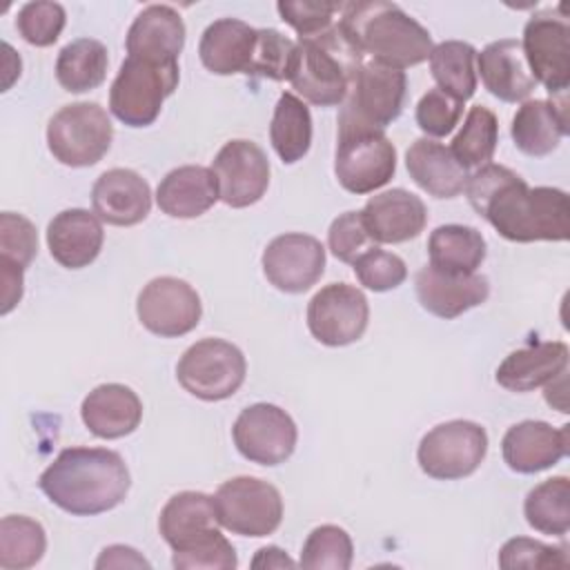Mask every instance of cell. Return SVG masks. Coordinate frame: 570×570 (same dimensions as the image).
<instances>
[{"mask_svg": "<svg viewBox=\"0 0 570 570\" xmlns=\"http://www.w3.org/2000/svg\"><path fill=\"white\" fill-rule=\"evenodd\" d=\"M258 29L236 18H220L207 24L198 42V56L207 71L216 76L247 73Z\"/></svg>", "mask_w": 570, "mask_h": 570, "instance_id": "4316f807", "label": "cell"}, {"mask_svg": "<svg viewBox=\"0 0 570 570\" xmlns=\"http://www.w3.org/2000/svg\"><path fill=\"white\" fill-rule=\"evenodd\" d=\"M476 73L481 76L483 87L503 102H521L537 87L521 40L514 38L494 40L476 53Z\"/></svg>", "mask_w": 570, "mask_h": 570, "instance_id": "7402d4cb", "label": "cell"}, {"mask_svg": "<svg viewBox=\"0 0 570 570\" xmlns=\"http://www.w3.org/2000/svg\"><path fill=\"white\" fill-rule=\"evenodd\" d=\"M296 62V42L276 29H258L247 76L289 80Z\"/></svg>", "mask_w": 570, "mask_h": 570, "instance_id": "60d3db41", "label": "cell"}, {"mask_svg": "<svg viewBox=\"0 0 570 570\" xmlns=\"http://www.w3.org/2000/svg\"><path fill=\"white\" fill-rule=\"evenodd\" d=\"M220 200L218 183L212 167L183 165L171 169L156 189V203L171 218L203 216Z\"/></svg>", "mask_w": 570, "mask_h": 570, "instance_id": "f1b7e54d", "label": "cell"}, {"mask_svg": "<svg viewBox=\"0 0 570 570\" xmlns=\"http://www.w3.org/2000/svg\"><path fill=\"white\" fill-rule=\"evenodd\" d=\"M568 428L546 421H521L503 434L501 454L512 472L534 474L557 465L568 454Z\"/></svg>", "mask_w": 570, "mask_h": 570, "instance_id": "ffe728a7", "label": "cell"}, {"mask_svg": "<svg viewBox=\"0 0 570 570\" xmlns=\"http://www.w3.org/2000/svg\"><path fill=\"white\" fill-rule=\"evenodd\" d=\"M80 416L94 436L122 439L140 425L142 403L131 387L102 383L82 399Z\"/></svg>", "mask_w": 570, "mask_h": 570, "instance_id": "cb8c5ba5", "label": "cell"}, {"mask_svg": "<svg viewBox=\"0 0 570 570\" xmlns=\"http://www.w3.org/2000/svg\"><path fill=\"white\" fill-rule=\"evenodd\" d=\"M374 240L370 238L361 212H345L336 216L327 229V247L330 252L343 261L354 263L363 252H367Z\"/></svg>", "mask_w": 570, "mask_h": 570, "instance_id": "c3c4849f", "label": "cell"}, {"mask_svg": "<svg viewBox=\"0 0 570 570\" xmlns=\"http://www.w3.org/2000/svg\"><path fill=\"white\" fill-rule=\"evenodd\" d=\"M370 321L365 294L350 283H330L307 303V327L327 347H343L358 341Z\"/></svg>", "mask_w": 570, "mask_h": 570, "instance_id": "4fadbf2b", "label": "cell"}, {"mask_svg": "<svg viewBox=\"0 0 570 570\" xmlns=\"http://www.w3.org/2000/svg\"><path fill=\"white\" fill-rule=\"evenodd\" d=\"M136 314L145 330L163 338L189 334L203 314L198 292L183 278L158 276L151 278L138 294Z\"/></svg>", "mask_w": 570, "mask_h": 570, "instance_id": "9a60e30c", "label": "cell"}, {"mask_svg": "<svg viewBox=\"0 0 570 570\" xmlns=\"http://www.w3.org/2000/svg\"><path fill=\"white\" fill-rule=\"evenodd\" d=\"M247 374L243 352L223 338H203L189 345L178 365L176 379L185 392L200 401H223L238 392Z\"/></svg>", "mask_w": 570, "mask_h": 570, "instance_id": "ba28073f", "label": "cell"}, {"mask_svg": "<svg viewBox=\"0 0 570 570\" xmlns=\"http://www.w3.org/2000/svg\"><path fill=\"white\" fill-rule=\"evenodd\" d=\"M405 89V71L379 65L374 60H363L341 105L338 125L385 129L401 116Z\"/></svg>", "mask_w": 570, "mask_h": 570, "instance_id": "9c48e42d", "label": "cell"}, {"mask_svg": "<svg viewBox=\"0 0 570 570\" xmlns=\"http://www.w3.org/2000/svg\"><path fill=\"white\" fill-rule=\"evenodd\" d=\"M185 45V22L169 4H149L131 22L125 47L127 56L178 62Z\"/></svg>", "mask_w": 570, "mask_h": 570, "instance_id": "484cf974", "label": "cell"}, {"mask_svg": "<svg viewBox=\"0 0 570 570\" xmlns=\"http://www.w3.org/2000/svg\"><path fill=\"white\" fill-rule=\"evenodd\" d=\"M361 216L370 238L387 245L416 238L428 223L425 203L401 187L372 196L361 209Z\"/></svg>", "mask_w": 570, "mask_h": 570, "instance_id": "44dd1931", "label": "cell"}, {"mask_svg": "<svg viewBox=\"0 0 570 570\" xmlns=\"http://www.w3.org/2000/svg\"><path fill=\"white\" fill-rule=\"evenodd\" d=\"M212 171L220 200L234 209L258 203L269 187V160L256 142L245 138L225 142L212 163Z\"/></svg>", "mask_w": 570, "mask_h": 570, "instance_id": "2e32d148", "label": "cell"}, {"mask_svg": "<svg viewBox=\"0 0 570 570\" xmlns=\"http://www.w3.org/2000/svg\"><path fill=\"white\" fill-rule=\"evenodd\" d=\"M523 514L537 532L563 537L570 530V479L552 476L534 485L523 501Z\"/></svg>", "mask_w": 570, "mask_h": 570, "instance_id": "d590c367", "label": "cell"}, {"mask_svg": "<svg viewBox=\"0 0 570 570\" xmlns=\"http://www.w3.org/2000/svg\"><path fill=\"white\" fill-rule=\"evenodd\" d=\"M512 140L525 156L552 154L561 138L568 134V105L566 100H523L517 109L510 127Z\"/></svg>", "mask_w": 570, "mask_h": 570, "instance_id": "f546056e", "label": "cell"}, {"mask_svg": "<svg viewBox=\"0 0 570 570\" xmlns=\"http://www.w3.org/2000/svg\"><path fill=\"white\" fill-rule=\"evenodd\" d=\"M485 238L468 225H439L428 238L430 265L450 272H476L485 261Z\"/></svg>", "mask_w": 570, "mask_h": 570, "instance_id": "d6a6232c", "label": "cell"}, {"mask_svg": "<svg viewBox=\"0 0 570 570\" xmlns=\"http://www.w3.org/2000/svg\"><path fill=\"white\" fill-rule=\"evenodd\" d=\"M396 171V149L383 129L338 125L334 174L350 194H370L390 183Z\"/></svg>", "mask_w": 570, "mask_h": 570, "instance_id": "8992f818", "label": "cell"}, {"mask_svg": "<svg viewBox=\"0 0 570 570\" xmlns=\"http://www.w3.org/2000/svg\"><path fill=\"white\" fill-rule=\"evenodd\" d=\"M410 178L434 198H454L465 189L468 169L452 149L432 138H416L405 151Z\"/></svg>", "mask_w": 570, "mask_h": 570, "instance_id": "83f0119b", "label": "cell"}, {"mask_svg": "<svg viewBox=\"0 0 570 570\" xmlns=\"http://www.w3.org/2000/svg\"><path fill=\"white\" fill-rule=\"evenodd\" d=\"M105 232L94 212L73 207L56 214L47 225V247L51 258L67 269L94 263L102 249Z\"/></svg>", "mask_w": 570, "mask_h": 570, "instance_id": "603a6c76", "label": "cell"}, {"mask_svg": "<svg viewBox=\"0 0 570 570\" xmlns=\"http://www.w3.org/2000/svg\"><path fill=\"white\" fill-rule=\"evenodd\" d=\"M45 497L73 517L114 510L129 492L125 459L107 448H65L38 479Z\"/></svg>", "mask_w": 570, "mask_h": 570, "instance_id": "7a4b0ae2", "label": "cell"}, {"mask_svg": "<svg viewBox=\"0 0 570 570\" xmlns=\"http://www.w3.org/2000/svg\"><path fill=\"white\" fill-rule=\"evenodd\" d=\"M94 214L116 227H131L151 209L149 183L134 169L114 167L100 174L91 187Z\"/></svg>", "mask_w": 570, "mask_h": 570, "instance_id": "d6986e66", "label": "cell"}, {"mask_svg": "<svg viewBox=\"0 0 570 570\" xmlns=\"http://www.w3.org/2000/svg\"><path fill=\"white\" fill-rule=\"evenodd\" d=\"M107 65V47L100 40L76 38L60 49L56 60V78L65 91L85 94L102 85Z\"/></svg>", "mask_w": 570, "mask_h": 570, "instance_id": "1f68e13d", "label": "cell"}, {"mask_svg": "<svg viewBox=\"0 0 570 570\" xmlns=\"http://www.w3.org/2000/svg\"><path fill=\"white\" fill-rule=\"evenodd\" d=\"M497 142H499L497 116L488 107L474 105L468 111L450 149L454 158L468 169V167L488 165L494 156Z\"/></svg>", "mask_w": 570, "mask_h": 570, "instance_id": "74e56055", "label": "cell"}, {"mask_svg": "<svg viewBox=\"0 0 570 570\" xmlns=\"http://www.w3.org/2000/svg\"><path fill=\"white\" fill-rule=\"evenodd\" d=\"M263 274L281 292H307L325 272V247L309 234H281L263 252Z\"/></svg>", "mask_w": 570, "mask_h": 570, "instance_id": "e0dca14e", "label": "cell"}, {"mask_svg": "<svg viewBox=\"0 0 570 570\" xmlns=\"http://www.w3.org/2000/svg\"><path fill=\"white\" fill-rule=\"evenodd\" d=\"M361 65V51L334 24L318 36L298 38L289 82L303 100L316 107H334L343 105Z\"/></svg>", "mask_w": 570, "mask_h": 570, "instance_id": "277c9868", "label": "cell"}, {"mask_svg": "<svg viewBox=\"0 0 570 570\" xmlns=\"http://www.w3.org/2000/svg\"><path fill=\"white\" fill-rule=\"evenodd\" d=\"M298 563L276 546H265L252 559V568H296Z\"/></svg>", "mask_w": 570, "mask_h": 570, "instance_id": "816d5d0a", "label": "cell"}, {"mask_svg": "<svg viewBox=\"0 0 570 570\" xmlns=\"http://www.w3.org/2000/svg\"><path fill=\"white\" fill-rule=\"evenodd\" d=\"M416 298L423 309L439 318H456L479 307L490 296V283L476 272H450L434 265L419 269L414 278Z\"/></svg>", "mask_w": 570, "mask_h": 570, "instance_id": "ac0fdd59", "label": "cell"}, {"mask_svg": "<svg viewBox=\"0 0 570 570\" xmlns=\"http://www.w3.org/2000/svg\"><path fill=\"white\" fill-rule=\"evenodd\" d=\"M354 274L358 283L372 292H387L399 287L407 278V267L401 256L379 249L376 245L363 252L354 263Z\"/></svg>", "mask_w": 570, "mask_h": 570, "instance_id": "ee69618b", "label": "cell"}, {"mask_svg": "<svg viewBox=\"0 0 570 570\" xmlns=\"http://www.w3.org/2000/svg\"><path fill=\"white\" fill-rule=\"evenodd\" d=\"M171 566L178 570H234L238 559L234 546L216 528L174 550Z\"/></svg>", "mask_w": 570, "mask_h": 570, "instance_id": "ab89813d", "label": "cell"}, {"mask_svg": "<svg viewBox=\"0 0 570 570\" xmlns=\"http://www.w3.org/2000/svg\"><path fill=\"white\" fill-rule=\"evenodd\" d=\"M338 27L361 56L401 71L428 60L434 47L421 22L385 0L343 4Z\"/></svg>", "mask_w": 570, "mask_h": 570, "instance_id": "3957f363", "label": "cell"}, {"mask_svg": "<svg viewBox=\"0 0 570 570\" xmlns=\"http://www.w3.org/2000/svg\"><path fill=\"white\" fill-rule=\"evenodd\" d=\"M430 71L439 89L465 102L476 91V49L463 40H443L432 47Z\"/></svg>", "mask_w": 570, "mask_h": 570, "instance_id": "e575fe53", "label": "cell"}, {"mask_svg": "<svg viewBox=\"0 0 570 570\" xmlns=\"http://www.w3.org/2000/svg\"><path fill=\"white\" fill-rule=\"evenodd\" d=\"M214 503L220 525L240 537H267L283 521L281 492L256 476H234L220 483Z\"/></svg>", "mask_w": 570, "mask_h": 570, "instance_id": "8fae6325", "label": "cell"}, {"mask_svg": "<svg viewBox=\"0 0 570 570\" xmlns=\"http://www.w3.org/2000/svg\"><path fill=\"white\" fill-rule=\"evenodd\" d=\"M2 49H4V53H7L4 60H2V69H4V71H2V76H4V78H2V91H7V89L11 87V82L20 76V56H18V53L11 49V45H7V42L2 45Z\"/></svg>", "mask_w": 570, "mask_h": 570, "instance_id": "f5cc1de1", "label": "cell"}, {"mask_svg": "<svg viewBox=\"0 0 570 570\" xmlns=\"http://www.w3.org/2000/svg\"><path fill=\"white\" fill-rule=\"evenodd\" d=\"M488 454L485 430L465 419L434 425L419 443L416 461L421 470L439 481L470 476Z\"/></svg>", "mask_w": 570, "mask_h": 570, "instance_id": "30bf717a", "label": "cell"}, {"mask_svg": "<svg viewBox=\"0 0 570 570\" xmlns=\"http://www.w3.org/2000/svg\"><path fill=\"white\" fill-rule=\"evenodd\" d=\"M114 125L98 102L65 105L47 125V147L67 167H91L111 147Z\"/></svg>", "mask_w": 570, "mask_h": 570, "instance_id": "52a82bcc", "label": "cell"}, {"mask_svg": "<svg viewBox=\"0 0 570 570\" xmlns=\"http://www.w3.org/2000/svg\"><path fill=\"white\" fill-rule=\"evenodd\" d=\"M0 283H2V307L0 314H9L22 298L24 269L0 258Z\"/></svg>", "mask_w": 570, "mask_h": 570, "instance_id": "681fc988", "label": "cell"}, {"mask_svg": "<svg viewBox=\"0 0 570 570\" xmlns=\"http://www.w3.org/2000/svg\"><path fill=\"white\" fill-rule=\"evenodd\" d=\"M570 350L561 341L532 343L510 352L497 367V383L510 392H532L552 383L568 367Z\"/></svg>", "mask_w": 570, "mask_h": 570, "instance_id": "d4e9b609", "label": "cell"}, {"mask_svg": "<svg viewBox=\"0 0 570 570\" xmlns=\"http://www.w3.org/2000/svg\"><path fill=\"white\" fill-rule=\"evenodd\" d=\"M461 114L463 102L434 87L428 94H423L416 105V125L428 136L443 138L459 125Z\"/></svg>", "mask_w": 570, "mask_h": 570, "instance_id": "7dc6e473", "label": "cell"}, {"mask_svg": "<svg viewBox=\"0 0 570 570\" xmlns=\"http://www.w3.org/2000/svg\"><path fill=\"white\" fill-rule=\"evenodd\" d=\"M563 18V9L541 11L523 27V56L537 85L550 96H566L570 87V27Z\"/></svg>", "mask_w": 570, "mask_h": 570, "instance_id": "7c38bea8", "label": "cell"}, {"mask_svg": "<svg viewBox=\"0 0 570 570\" xmlns=\"http://www.w3.org/2000/svg\"><path fill=\"white\" fill-rule=\"evenodd\" d=\"M269 140L274 151L285 165L298 163L312 145V114L307 105L294 96L292 91L281 94L272 125H269Z\"/></svg>", "mask_w": 570, "mask_h": 570, "instance_id": "836d02e7", "label": "cell"}, {"mask_svg": "<svg viewBox=\"0 0 570 570\" xmlns=\"http://www.w3.org/2000/svg\"><path fill=\"white\" fill-rule=\"evenodd\" d=\"M38 252V234L29 218L13 212L0 214V258L27 269Z\"/></svg>", "mask_w": 570, "mask_h": 570, "instance_id": "bcb514c9", "label": "cell"}, {"mask_svg": "<svg viewBox=\"0 0 570 570\" xmlns=\"http://www.w3.org/2000/svg\"><path fill=\"white\" fill-rule=\"evenodd\" d=\"M568 563L570 559L563 546H548L528 537L508 539L499 550V566L503 570H557L568 568Z\"/></svg>", "mask_w": 570, "mask_h": 570, "instance_id": "b9f144b4", "label": "cell"}, {"mask_svg": "<svg viewBox=\"0 0 570 570\" xmlns=\"http://www.w3.org/2000/svg\"><path fill=\"white\" fill-rule=\"evenodd\" d=\"M178 80V62L127 56L109 89V111L127 127H147L158 118Z\"/></svg>", "mask_w": 570, "mask_h": 570, "instance_id": "5b68a950", "label": "cell"}, {"mask_svg": "<svg viewBox=\"0 0 570 570\" xmlns=\"http://www.w3.org/2000/svg\"><path fill=\"white\" fill-rule=\"evenodd\" d=\"M47 550L45 528L24 514H9L0 521V568L24 570L36 566Z\"/></svg>", "mask_w": 570, "mask_h": 570, "instance_id": "8d00e7d4", "label": "cell"}, {"mask_svg": "<svg viewBox=\"0 0 570 570\" xmlns=\"http://www.w3.org/2000/svg\"><path fill=\"white\" fill-rule=\"evenodd\" d=\"M220 525L214 497L205 492L185 490L174 494L160 510L158 530L171 550L216 530Z\"/></svg>", "mask_w": 570, "mask_h": 570, "instance_id": "4dcf8cb0", "label": "cell"}, {"mask_svg": "<svg viewBox=\"0 0 570 570\" xmlns=\"http://www.w3.org/2000/svg\"><path fill=\"white\" fill-rule=\"evenodd\" d=\"M232 439L247 461L278 465L294 454L298 430L294 419L278 405L254 403L236 416Z\"/></svg>", "mask_w": 570, "mask_h": 570, "instance_id": "5bb4252c", "label": "cell"}, {"mask_svg": "<svg viewBox=\"0 0 570 570\" xmlns=\"http://www.w3.org/2000/svg\"><path fill=\"white\" fill-rule=\"evenodd\" d=\"M281 20L287 22L298 38H312L334 27L336 13H341L343 4L323 2V0H298V2H278L276 4Z\"/></svg>", "mask_w": 570, "mask_h": 570, "instance_id": "f6af8a7d", "label": "cell"}, {"mask_svg": "<svg viewBox=\"0 0 570 570\" xmlns=\"http://www.w3.org/2000/svg\"><path fill=\"white\" fill-rule=\"evenodd\" d=\"M354 559L350 534L332 523L314 528L301 550L298 566L307 570H347Z\"/></svg>", "mask_w": 570, "mask_h": 570, "instance_id": "f35d334b", "label": "cell"}, {"mask_svg": "<svg viewBox=\"0 0 570 570\" xmlns=\"http://www.w3.org/2000/svg\"><path fill=\"white\" fill-rule=\"evenodd\" d=\"M96 568H149V561L129 546H109L96 559Z\"/></svg>", "mask_w": 570, "mask_h": 570, "instance_id": "f907efd6", "label": "cell"}, {"mask_svg": "<svg viewBox=\"0 0 570 570\" xmlns=\"http://www.w3.org/2000/svg\"><path fill=\"white\" fill-rule=\"evenodd\" d=\"M65 22H67V13L62 4L38 0L20 7L16 18V29L24 42L33 47H49L60 38Z\"/></svg>", "mask_w": 570, "mask_h": 570, "instance_id": "7bdbcfd3", "label": "cell"}, {"mask_svg": "<svg viewBox=\"0 0 570 570\" xmlns=\"http://www.w3.org/2000/svg\"><path fill=\"white\" fill-rule=\"evenodd\" d=\"M472 209L514 243L566 240L570 232L568 194L557 187H528L503 165H481L465 183Z\"/></svg>", "mask_w": 570, "mask_h": 570, "instance_id": "6da1fadb", "label": "cell"}]
</instances>
